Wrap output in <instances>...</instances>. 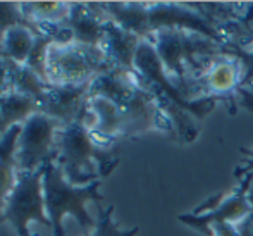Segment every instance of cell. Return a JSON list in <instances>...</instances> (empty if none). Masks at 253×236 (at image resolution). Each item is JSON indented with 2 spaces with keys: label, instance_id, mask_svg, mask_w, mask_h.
<instances>
[{
  "label": "cell",
  "instance_id": "obj_13",
  "mask_svg": "<svg viewBox=\"0 0 253 236\" xmlns=\"http://www.w3.org/2000/svg\"><path fill=\"white\" fill-rule=\"evenodd\" d=\"M140 44L141 38L138 35L131 33V31L121 28L119 24L107 19L102 50L112 67L136 73L134 71V57H136Z\"/></svg>",
  "mask_w": 253,
  "mask_h": 236
},
{
  "label": "cell",
  "instance_id": "obj_23",
  "mask_svg": "<svg viewBox=\"0 0 253 236\" xmlns=\"http://www.w3.org/2000/svg\"><path fill=\"white\" fill-rule=\"evenodd\" d=\"M53 37L47 31H42V33L37 35V42H35V47L31 50L30 57L26 60V66L30 67L31 71L38 74L45 83H48V76H47V53L50 45L53 44ZM50 85V83H48Z\"/></svg>",
  "mask_w": 253,
  "mask_h": 236
},
{
  "label": "cell",
  "instance_id": "obj_7",
  "mask_svg": "<svg viewBox=\"0 0 253 236\" xmlns=\"http://www.w3.org/2000/svg\"><path fill=\"white\" fill-rule=\"evenodd\" d=\"M162 30H183L226 45L222 35L184 2H148V31L150 37ZM150 40V38H148Z\"/></svg>",
  "mask_w": 253,
  "mask_h": 236
},
{
  "label": "cell",
  "instance_id": "obj_15",
  "mask_svg": "<svg viewBox=\"0 0 253 236\" xmlns=\"http://www.w3.org/2000/svg\"><path fill=\"white\" fill-rule=\"evenodd\" d=\"M97 5L109 21L138 35L141 40L150 38L148 2H97Z\"/></svg>",
  "mask_w": 253,
  "mask_h": 236
},
{
  "label": "cell",
  "instance_id": "obj_27",
  "mask_svg": "<svg viewBox=\"0 0 253 236\" xmlns=\"http://www.w3.org/2000/svg\"><path fill=\"white\" fill-rule=\"evenodd\" d=\"M243 153H248V159L243 162V166L234 171V176L240 178V180H243L247 174H253V152H248L247 148H243Z\"/></svg>",
  "mask_w": 253,
  "mask_h": 236
},
{
  "label": "cell",
  "instance_id": "obj_24",
  "mask_svg": "<svg viewBox=\"0 0 253 236\" xmlns=\"http://www.w3.org/2000/svg\"><path fill=\"white\" fill-rule=\"evenodd\" d=\"M226 55L233 57L241 66V88H250L253 85V48H240L226 45Z\"/></svg>",
  "mask_w": 253,
  "mask_h": 236
},
{
  "label": "cell",
  "instance_id": "obj_21",
  "mask_svg": "<svg viewBox=\"0 0 253 236\" xmlns=\"http://www.w3.org/2000/svg\"><path fill=\"white\" fill-rule=\"evenodd\" d=\"M16 26H28L35 33H38V28L24 17L21 2H0V48H2L7 31Z\"/></svg>",
  "mask_w": 253,
  "mask_h": 236
},
{
  "label": "cell",
  "instance_id": "obj_10",
  "mask_svg": "<svg viewBox=\"0 0 253 236\" xmlns=\"http://www.w3.org/2000/svg\"><path fill=\"white\" fill-rule=\"evenodd\" d=\"M241 66L233 57H219L212 60L205 71L198 78L191 81L193 95L197 98L202 96H219V98H231L241 88Z\"/></svg>",
  "mask_w": 253,
  "mask_h": 236
},
{
  "label": "cell",
  "instance_id": "obj_2",
  "mask_svg": "<svg viewBox=\"0 0 253 236\" xmlns=\"http://www.w3.org/2000/svg\"><path fill=\"white\" fill-rule=\"evenodd\" d=\"M102 180H97L84 187H74L64 176L59 164H47L43 171V195L48 219L52 223V236H66L64 217L73 216L84 233L91 231L97 221L91 219L86 205L90 202L102 203L105 196L100 193Z\"/></svg>",
  "mask_w": 253,
  "mask_h": 236
},
{
  "label": "cell",
  "instance_id": "obj_18",
  "mask_svg": "<svg viewBox=\"0 0 253 236\" xmlns=\"http://www.w3.org/2000/svg\"><path fill=\"white\" fill-rule=\"evenodd\" d=\"M23 14L30 23L38 28L40 33L43 28L59 26L69 14V2H21Z\"/></svg>",
  "mask_w": 253,
  "mask_h": 236
},
{
  "label": "cell",
  "instance_id": "obj_20",
  "mask_svg": "<svg viewBox=\"0 0 253 236\" xmlns=\"http://www.w3.org/2000/svg\"><path fill=\"white\" fill-rule=\"evenodd\" d=\"M37 35L38 33H35L28 26H16L9 30L3 38L2 48H0L2 57H5L14 64H26L28 57L35 47V42H37Z\"/></svg>",
  "mask_w": 253,
  "mask_h": 236
},
{
  "label": "cell",
  "instance_id": "obj_1",
  "mask_svg": "<svg viewBox=\"0 0 253 236\" xmlns=\"http://www.w3.org/2000/svg\"><path fill=\"white\" fill-rule=\"evenodd\" d=\"M112 148L97 142L86 123L62 126L57 135L55 162L74 187H84L107 178L119 164Z\"/></svg>",
  "mask_w": 253,
  "mask_h": 236
},
{
  "label": "cell",
  "instance_id": "obj_9",
  "mask_svg": "<svg viewBox=\"0 0 253 236\" xmlns=\"http://www.w3.org/2000/svg\"><path fill=\"white\" fill-rule=\"evenodd\" d=\"M90 85H50L40 103V112L59 121L62 126L88 121V98Z\"/></svg>",
  "mask_w": 253,
  "mask_h": 236
},
{
  "label": "cell",
  "instance_id": "obj_12",
  "mask_svg": "<svg viewBox=\"0 0 253 236\" xmlns=\"http://www.w3.org/2000/svg\"><path fill=\"white\" fill-rule=\"evenodd\" d=\"M86 124L98 143L112 146L114 142L123 138V109L103 96L90 95Z\"/></svg>",
  "mask_w": 253,
  "mask_h": 236
},
{
  "label": "cell",
  "instance_id": "obj_11",
  "mask_svg": "<svg viewBox=\"0 0 253 236\" xmlns=\"http://www.w3.org/2000/svg\"><path fill=\"white\" fill-rule=\"evenodd\" d=\"M105 23L107 17L98 9L97 2H69V14L62 26L71 33L73 44L102 48Z\"/></svg>",
  "mask_w": 253,
  "mask_h": 236
},
{
  "label": "cell",
  "instance_id": "obj_25",
  "mask_svg": "<svg viewBox=\"0 0 253 236\" xmlns=\"http://www.w3.org/2000/svg\"><path fill=\"white\" fill-rule=\"evenodd\" d=\"M10 92V71L5 57L0 55V98Z\"/></svg>",
  "mask_w": 253,
  "mask_h": 236
},
{
  "label": "cell",
  "instance_id": "obj_3",
  "mask_svg": "<svg viewBox=\"0 0 253 236\" xmlns=\"http://www.w3.org/2000/svg\"><path fill=\"white\" fill-rule=\"evenodd\" d=\"M107 69H112V66L102 48L55 42L48 48L47 76L50 85L91 83Z\"/></svg>",
  "mask_w": 253,
  "mask_h": 236
},
{
  "label": "cell",
  "instance_id": "obj_29",
  "mask_svg": "<svg viewBox=\"0 0 253 236\" xmlns=\"http://www.w3.org/2000/svg\"><path fill=\"white\" fill-rule=\"evenodd\" d=\"M250 202H252V205H253V187L250 189Z\"/></svg>",
  "mask_w": 253,
  "mask_h": 236
},
{
  "label": "cell",
  "instance_id": "obj_14",
  "mask_svg": "<svg viewBox=\"0 0 253 236\" xmlns=\"http://www.w3.org/2000/svg\"><path fill=\"white\" fill-rule=\"evenodd\" d=\"M141 85H143L141 78L136 73L112 67V69L103 71L91 81L90 95L103 96L123 109L133 98V95L136 94V90Z\"/></svg>",
  "mask_w": 253,
  "mask_h": 236
},
{
  "label": "cell",
  "instance_id": "obj_31",
  "mask_svg": "<svg viewBox=\"0 0 253 236\" xmlns=\"http://www.w3.org/2000/svg\"><path fill=\"white\" fill-rule=\"evenodd\" d=\"M0 55H2V53H0Z\"/></svg>",
  "mask_w": 253,
  "mask_h": 236
},
{
  "label": "cell",
  "instance_id": "obj_5",
  "mask_svg": "<svg viewBox=\"0 0 253 236\" xmlns=\"http://www.w3.org/2000/svg\"><path fill=\"white\" fill-rule=\"evenodd\" d=\"M62 124L43 112L31 116L21 126L16 145L17 173H35L57 159V135Z\"/></svg>",
  "mask_w": 253,
  "mask_h": 236
},
{
  "label": "cell",
  "instance_id": "obj_8",
  "mask_svg": "<svg viewBox=\"0 0 253 236\" xmlns=\"http://www.w3.org/2000/svg\"><path fill=\"white\" fill-rule=\"evenodd\" d=\"M153 131L172 133L169 119L160 109L159 100L141 85L133 98L123 107V138L143 137Z\"/></svg>",
  "mask_w": 253,
  "mask_h": 236
},
{
  "label": "cell",
  "instance_id": "obj_16",
  "mask_svg": "<svg viewBox=\"0 0 253 236\" xmlns=\"http://www.w3.org/2000/svg\"><path fill=\"white\" fill-rule=\"evenodd\" d=\"M21 126H16L0 140V224L5 223V209L17 183L16 145Z\"/></svg>",
  "mask_w": 253,
  "mask_h": 236
},
{
  "label": "cell",
  "instance_id": "obj_30",
  "mask_svg": "<svg viewBox=\"0 0 253 236\" xmlns=\"http://www.w3.org/2000/svg\"><path fill=\"white\" fill-rule=\"evenodd\" d=\"M250 88H252V90H253V85H252V87H250Z\"/></svg>",
  "mask_w": 253,
  "mask_h": 236
},
{
  "label": "cell",
  "instance_id": "obj_26",
  "mask_svg": "<svg viewBox=\"0 0 253 236\" xmlns=\"http://www.w3.org/2000/svg\"><path fill=\"white\" fill-rule=\"evenodd\" d=\"M210 236H240L238 224L233 223H219L210 228Z\"/></svg>",
  "mask_w": 253,
  "mask_h": 236
},
{
  "label": "cell",
  "instance_id": "obj_19",
  "mask_svg": "<svg viewBox=\"0 0 253 236\" xmlns=\"http://www.w3.org/2000/svg\"><path fill=\"white\" fill-rule=\"evenodd\" d=\"M7 62H9L10 71V92L24 96H31V98L38 100L40 103L43 102L50 85L45 83L26 64H14L10 60H7Z\"/></svg>",
  "mask_w": 253,
  "mask_h": 236
},
{
  "label": "cell",
  "instance_id": "obj_4",
  "mask_svg": "<svg viewBox=\"0 0 253 236\" xmlns=\"http://www.w3.org/2000/svg\"><path fill=\"white\" fill-rule=\"evenodd\" d=\"M43 171L21 173L12 195L5 209V223L14 230L17 236H38L31 233L30 224L38 223L52 231V223L48 219L43 195Z\"/></svg>",
  "mask_w": 253,
  "mask_h": 236
},
{
  "label": "cell",
  "instance_id": "obj_6",
  "mask_svg": "<svg viewBox=\"0 0 253 236\" xmlns=\"http://www.w3.org/2000/svg\"><path fill=\"white\" fill-rule=\"evenodd\" d=\"M253 187V174H247L240 181L238 188H234L229 195L219 193L207 205L210 203V209L202 214H179V223L193 228V230L203 231L210 235V228L219 223H233L240 224L243 219L253 212V205L250 202V189Z\"/></svg>",
  "mask_w": 253,
  "mask_h": 236
},
{
  "label": "cell",
  "instance_id": "obj_28",
  "mask_svg": "<svg viewBox=\"0 0 253 236\" xmlns=\"http://www.w3.org/2000/svg\"><path fill=\"white\" fill-rule=\"evenodd\" d=\"M238 233L240 236H253V212L238 224Z\"/></svg>",
  "mask_w": 253,
  "mask_h": 236
},
{
  "label": "cell",
  "instance_id": "obj_22",
  "mask_svg": "<svg viewBox=\"0 0 253 236\" xmlns=\"http://www.w3.org/2000/svg\"><path fill=\"white\" fill-rule=\"evenodd\" d=\"M140 233V228L134 226L131 230H123L119 224L114 221V205L102 209L98 205V219L91 231L84 233V236H136Z\"/></svg>",
  "mask_w": 253,
  "mask_h": 236
},
{
  "label": "cell",
  "instance_id": "obj_17",
  "mask_svg": "<svg viewBox=\"0 0 253 236\" xmlns=\"http://www.w3.org/2000/svg\"><path fill=\"white\" fill-rule=\"evenodd\" d=\"M42 110L40 102L31 96L9 92L0 98V140L3 135L9 133L12 128L23 126L31 116Z\"/></svg>",
  "mask_w": 253,
  "mask_h": 236
}]
</instances>
